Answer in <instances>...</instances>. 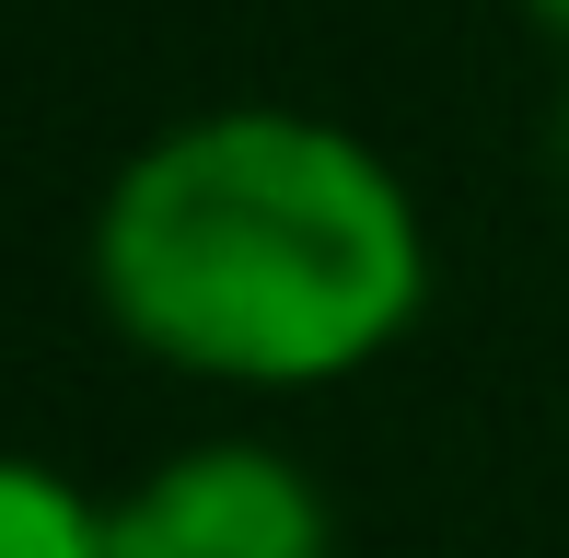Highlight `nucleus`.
<instances>
[{
    "instance_id": "nucleus-3",
    "label": "nucleus",
    "mask_w": 569,
    "mask_h": 558,
    "mask_svg": "<svg viewBox=\"0 0 569 558\" xmlns=\"http://www.w3.org/2000/svg\"><path fill=\"white\" fill-rule=\"evenodd\" d=\"M0 558H106V512L59 489L47 466L0 454Z\"/></svg>"
},
{
    "instance_id": "nucleus-5",
    "label": "nucleus",
    "mask_w": 569,
    "mask_h": 558,
    "mask_svg": "<svg viewBox=\"0 0 569 558\" xmlns=\"http://www.w3.org/2000/svg\"><path fill=\"white\" fill-rule=\"evenodd\" d=\"M558 163H569V117H558Z\"/></svg>"
},
{
    "instance_id": "nucleus-4",
    "label": "nucleus",
    "mask_w": 569,
    "mask_h": 558,
    "mask_svg": "<svg viewBox=\"0 0 569 558\" xmlns=\"http://www.w3.org/2000/svg\"><path fill=\"white\" fill-rule=\"evenodd\" d=\"M535 12H547V23H558V36H569V0H535Z\"/></svg>"
},
{
    "instance_id": "nucleus-1",
    "label": "nucleus",
    "mask_w": 569,
    "mask_h": 558,
    "mask_svg": "<svg viewBox=\"0 0 569 558\" xmlns=\"http://www.w3.org/2000/svg\"><path fill=\"white\" fill-rule=\"evenodd\" d=\"M93 279L128 338L187 372L326 385L419 315V210L349 129L244 106L117 175Z\"/></svg>"
},
{
    "instance_id": "nucleus-2",
    "label": "nucleus",
    "mask_w": 569,
    "mask_h": 558,
    "mask_svg": "<svg viewBox=\"0 0 569 558\" xmlns=\"http://www.w3.org/2000/svg\"><path fill=\"white\" fill-rule=\"evenodd\" d=\"M106 558H326V512L279 454L210 442L151 466L106 512Z\"/></svg>"
}]
</instances>
